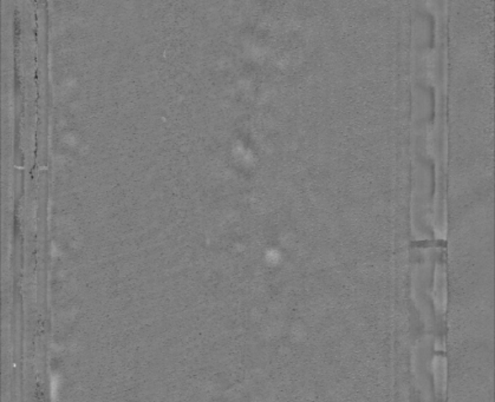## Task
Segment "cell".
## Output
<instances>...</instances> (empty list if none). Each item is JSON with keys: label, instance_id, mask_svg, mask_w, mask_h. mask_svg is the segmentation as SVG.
I'll return each mask as SVG.
<instances>
[{"label": "cell", "instance_id": "cell-1", "mask_svg": "<svg viewBox=\"0 0 495 402\" xmlns=\"http://www.w3.org/2000/svg\"><path fill=\"white\" fill-rule=\"evenodd\" d=\"M433 302L439 319L443 321L447 305H448V289H447V274L445 267L438 266L435 270L434 286H433Z\"/></svg>", "mask_w": 495, "mask_h": 402}, {"label": "cell", "instance_id": "cell-2", "mask_svg": "<svg viewBox=\"0 0 495 402\" xmlns=\"http://www.w3.org/2000/svg\"><path fill=\"white\" fill-rule=\"evenodd\" d=\"M431 372L434 377V388L439 402H445L447 396V380H448V365L443 354H436L431 360Z\"/></svg>", "mask_w": 495, "mask_h": 402}]
</instances>
